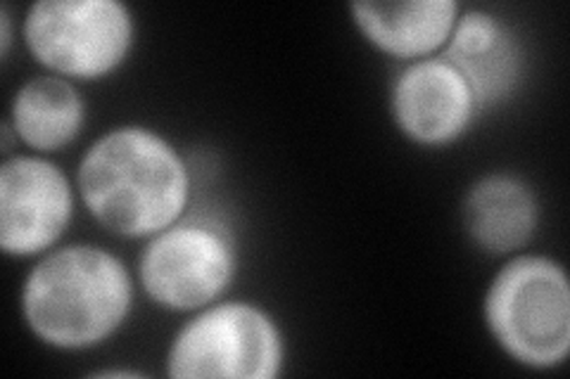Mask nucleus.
<instances>
[{
  "instance_id": "nucleus-1",
  "label": "nucleus",
  "mask_w": 570,
  "mask_h": 379,
  "mask_svg": "<svg viewBox=\"0 0 570 379\" xmlns=\"http://www.w3.org/2000/svg\"><path fill=\"white\" fill-rule=\"evenodd\" d=\"M77 188L102 228L119 238H153L186 216L190 169L163 133L127 123L102 133L83 152Z\"/></svg>"
},
{
  "instance_id": "nucleus-2",
  "label": "nucleus",
  "mask_w": 570,
  "mask_h": 379,
  "mask_svg": "<svg viewBox=\"0 0 570 379\" xmlns=\"http://www.w3.org/2000/svg\"><path fill=\"white\" fill-rule=\"evenodd\" d=\"M22 316L36 339L83 351L110 339L134 309V278L112 251L69 245L46 251L22 285Z\"/></svg>"
},
{
  "instance_id": "nucleus-3",
  "label": "nucleus",
  "mask_w": 570,
  "mask_h": 379,
  "mask_svg": "<svg viewBox=\"0 0 570 379\" xmlns=\"http://www.w3.org/2000/svg\"><path fill=\"white\" fill-rule=\"evenodd\" d=\"M485 325L511 360L532 370L566 363L570 351V282L551 257L521 255L497 270L485 292Z\"/></svg>"
},
{
  "instance_id": "nucleus-4",
  "label": "nucleus",
  "mask_w": 570,
  "mask_h": 379,
  "mask_svg": "<svg viewBox=\"0 0 570 379\" xmlns=\"http://www.w3.org/2000/svg\"><path fill=\"white\" fill-rule=\"evenodd\" d=\"M285 363V339L269 311L249 301H214L195 311L171 339L174 379H274Z\"/></svg>"
},
{
  "instance_id": "nucleus-5",
  "label": "nucleus",
  "mask_w": 570,
  "mask_h": 379,
  "mask_svg": "<svg viewBox=\"0 0 570 379\" xmlns=\"http://www.w3.org/2000/svg\"><path fill=\"white\" fill-rule=\"evenodd\" d=\"M238 270L234 230L219 216H181L142 247L138 280L167 311L195 313L219 301Z\"/></svg>"
},
{
  "instance_id": "nucleus-6",
  "label": "nucleus",
  "mask_w": 570,
  "mask_h": 379,
  "mask_svg": "<svg viewBox=\"0 0 570 379\" xmlns=\"http://www.w3.org/2000/svg\"><path fill=\"white\" fill-rule=\"evenodd\" d=\"M22 36L31 58L56 77L94 81L129 58L136 22L121 0H36Z\"/></svg>"
},
{
  "instance_id": "nucleus-7",
  "label": "nucleus",
  "mask_w": 570,
  "mask_h": 379,
  "mask_svg": "<svg viewBox=\"0 0 570 379\" xmlns=\"http://www.w3.org/2000/svg\"><path fill=\"white\" fill-rule=\"evenodd\" d=\"M75 216V188L50 159L6 157L0 167V249L8 257L46 255Z\"/></svg>"
},
{
  "instance_id": "nucleus-8",
  "label": "nucleus",
  "mask_w": 570,
  "mask_h": 379,
  "mask_svg": "<svg viewBox=\"0 0 570 379\" xmlns=\"http://www.w3.org/2000/svg\"><path fill=\"white\" fill-rule=\"evenodd\" d=\"M390 114L404 138L442 148L469 131L478 114L473 90L444 58L409 62L392 81Z\"/></svg>"
},
{
  "instance_id": "nucleus-9",
  "label": "nucleus",
  "mask_w": 570,
  "mask_h": 379,
  "mask_svg": "<svg viewBox=\"0 0 570 379\" xmlns=\"http://www.w3.org/2000/svg\"><path fill=\"white\" fill-rule=\"evenodd\" d=\"M440 58L459 69L473 90L478 112L507 102L523 79V48L515 31L488 10L459 12Z\"/></svg>"
},
{
  "instance_id": "nucleus-10",
  "label": "nucleus",
  "mask_w": 570,
  "mask_h": 379,
  "mask_svg": "<svg viewBox=\"0 0 570 379\" xmlns=\"http://www.w3.org/2000/svg\"><path fill=\"white\" fill-rule=\"evenodd\" d=\"M350 12L373 48L400 60H423L448 46L461 8L454 0H356Z\"/></svg>"
},
{
  "instance_id": "nucleus-11",
  "label": "nucleus",
  "mask_w": 570,
  "mask_h": 379,
  "mask_svg": "<svg viewBox=\"0 0 570 379\" xmlns=\"http://www.w3.org/2000/svg\"><path fill=\"white\" fill-rule=\"evenodd\" d=\"M461 219L469 238L488 255H513L534 238L540 202L521 176L497 171L469 188Z\"/></svg>"
},
{
  "instance_id": "nucleus-12",
  "label": "nucleus",
  "mask_w": 570,
  "mask_h": 379,
  "mask_svg": "<svg viewBox=\"0 0 570 379\" xmlns=\"http://www.w3.org/2000/svg\"><path fill=\"white\" fill-rule=\"evenodd\" d=\"M86 104L79 88L62 77H36L17 90L10 104V129L29 150L56 152L75 142L83 129Z\"/></svg>"
},
{
  "instance_id": "nucleus-13",
  "label": "nucleus",
  "mask_w": 570,
  "mask_h": 379,
  "mask_svg": "<svg viewBox=\"0 0 570 379\" xmlns=\"http://www.w3.org/2000/svg\"><path fill=\"white\" fill-rule=\"evenodd\" d=\"M0 27H3V58H8L12 46V17L8 6H3V12H0Z\"/></svg>"
},
{
  "instance_id": "nucleus-14",
  "label": "nucleus",
  "mask_w": 570,
  "mask_h": 379,
  "mask_svg": "<svg viewBox=\"0 0 570 379\" xmlns=\"http://www.w3.org/2000/svg\"><path fill=\"white\" fill-rule=\"evenodd\" d=\"M94 377H142V372H138V370H100V372H94Z\"/></svg>"
}]
</instances>
